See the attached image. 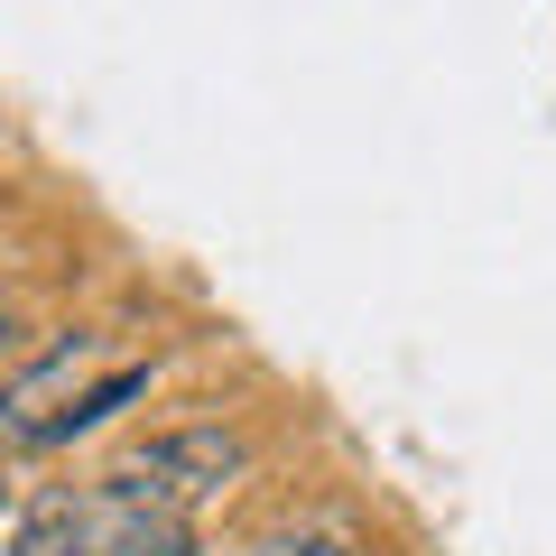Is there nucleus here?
<instances>
[{
  "label": "nucleus",
  "instance_id": "obj_1",
  "mask_svg": "<svg viewBox=\"0 0 556 556\" xmlns=\"http://www.w3.org/2000/svg\"><path fill=\"white\" fill-rule=\"evenodd\" d=\"M251 464H260L251 427H232V417H177V427H149V437L112 464V482L130 501H149V510L195 519L204 501H223L232 482H251Z\"/></svg>",
  "mask_w": 556,
  "mask_h": 556
},
{
  "label": "nucleus",
  "instance_id": "obj_2",
  "mask_svg": "<svg viewBox=\"0 0 556 556\" xmlns=\"http://www.w3.org/2000/svg\"><path fill=\"white\" fill-rule=\"evenodd\" d=\"M93 362H102L93 325H75V334H56L47 353H28L20 371L0 380V445H38L47 427L84 399V371H93Z\"/></svg>",
  "mask_w": 556,
  "mask_h": 556
},
{
  "label": "nucleus",
  "instance_id": "obj_3",
  "mask_svg": "<svg viewBox=\"0 0 556 556\" xmlns=\"http://www.w3.org/2000/svg\"><path fill=\"white\" fill-rule=\"evenodd\" d=\"M84 556H204V547H195V519L149 510L121 482H102V492H84Z\"/></svg>",
  "mask_w": 556,
  "mask_h": 556
},
{
  "label": "nucleus",
  "instance_id": "obj_4",
  "mask_svg": "<svg viewBox=\"0 0 556 556\" xmlns=\"http://www.w3.org/2000/svg\"><path fill=\"white\" fill-rule=\"evenodd\" d=\"M241 556H371V538H362L353 510L316 501V510H298V519H278V529H260Z\"/></svg>",
  "mask_w": 556,
  "mask_h": 556
},
{
  "label": "nucleus",
  "instance_id": "obj_5",
  "mask_svg": "<svg viewBox=\"0 0 556 556\" xmlns=\"http://www.w3.org/2000/svg\"><path fill=\"white\" fill-rule=\"evenodd\" d=\"M10 556H84V492L28 501V519H20V538H10Z\"/></svg>",
  "mask_w": 556,
  "mask_h": 556
},
{
  "label": "nucleus",
  "instance_id": "obj_6",
  "mask_svg": "<svg viewBox=\"0 0 556 556\" xmlns=\"http://www.w3.org/2000/svg\"><path fill=\"white\" fill-rule=\"evenodd\" d=\"M139 390H149V362H121V371H112V380H93V390H84V399L56 417V427H47L38 445H75V437H93L102 417H121V399H139Z\"/></svg>",
  "mask_w": 556,
  "mask_h": 556
},
{
  "label": "nucleus",
  "instance_id": "obj_7",
  "mask_svg": "<svg viewBox=\"0 0 556 556\" xmlns=\"http://www.w3.org/2000/svg\"><path fill=\"white\" fill-rule=\"evenodd\" d=\"M10 343H20V306L0 298V362H10Z\"/></svg>",
  "mask_w": 556,
  "mask_h": 556
}]
</instances>
